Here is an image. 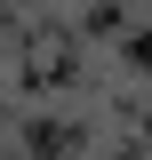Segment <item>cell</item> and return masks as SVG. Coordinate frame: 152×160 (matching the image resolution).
Segmentation results:
<instances>
[{
	"mask_svg": "<svg viewBox=\"0 0 152 160\" xmlns=\"http://www.w3.org/2000/svg\"><path fill=\"white\" fill-rule=\"evenodd\" d=\"M128 56H136V64H152V32H136V40H128Z\"/></svg>",
	"mask_w": 152,
	"mask_h": 160,
	"instance_id": "6da1fadb",
	"label": "cell"
}]
</instances>
